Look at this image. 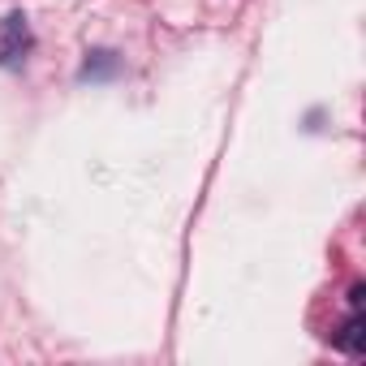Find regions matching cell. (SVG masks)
<instances>
[{
  "label": "cell",
  "instance_id": "7a4b0ae2",
  "mask_svg": "<svg viewBox=\"0 0 366 366\" xmlns=\"http://www.w3.org/2000/svg\"><path fill=\"white\" fill-rule=\"evenodd\" d=\"M336 345H340V349H349V353H366V319H362V315H353V319L336 332Z\"/></svg>",
  "mask_w": 366,
  "mask_h": 366
},
{
  "label": "cell",
  "instance_id": "3957f363",
  "mask_svg": "<svg viewBox=\"0 0 366 366\" xmlns=\"http://www.w3.org/2000/svg\"><path fill=\"white\" fill-rule=\"evenodd\" d=\"M104 74H117V56L112 52H91V61L82 65V78H104Z\"/></svg>",
  "mask_w": 366,
  "mask_h": 366
},
{
  "label": "cell",
  "instance_id": "6da1fadb",
  "mask_svg": "<svg viewBox=\"0 0 366 366\" xmlns=\"http://www.w3.org/2000/svg\"><path fill=\"white\" fill-rule=\"evenodd\" d=\"M31 48V22L26 14H5L0 18V65H18Z\"/></svg>",
  "mask_w": 366,
  "mask_h": 366
}]
</instances>
